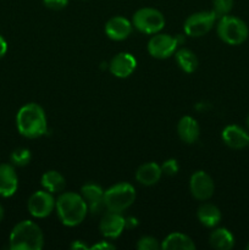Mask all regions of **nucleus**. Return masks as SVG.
I'll return each mask as SVG.
<instances>
[{
  "label": "nucleus",
  "mask_w": 249,
  "mask_h": 250,
  "mask_svg": "<svg viewBox=\"0 0 249 250\" xmlns=\"http://www.w3.org/2000/svg\"><path fill=\"white\" fill-rule=\"evenodd\" d=\"M16 126L20 133L29 139L39 138L48 129V122L44 109L36 103H28L19 110Z\"/></svg>",
  "instance_id": "obj_1"
},
{
  "label": "nucleus",
  "mask_w": 249,
  "mask_h": 250,
  "mask_svg": "<svg viewBox=\"0 0 249 250\" xmlns=\"http://www.w3.org/2000/svg\"><path fill=\"white\" fill-rule=\"evenodd\" d=\"M55 208L61 224L67 227L81 225L89 212L82 195L75 192L60 193Z\"/></svg>",
  "instance_id": "obj_2"
},
{
  "label": "nucleus",
  "mask_w": 249,
  "mask_h": 250,
  "mask_svg": "<svg viewBox=\"0 0 249 250\" xmlns=\"http://www.w3.org/2000/svg\"><path fill=\"white\" fill-rule=\"evenodd\" d=\"M9 242L11 250H41L44 234L36 222L23 220L12 229Z\"/></svg>",
  "instance_id": "obj_3"
},
{
  "label": "nucleus",
  "mask_w": 249,
  "mask_h": 250,
  "mask_svg": "<svg viewBox=\"0 0 249 250\" xmlns=\"http://www.w3.org/2000/svg\"><path fill=\"white\" fill-rule=\"evenodd\" d=\"M217 36L228 45H239L248 38L249 29L243 20L232 15H225L217 20Z\"/></svg>",
  "instance_id": "obj_4"
},
{
  "label": "nucleus",
  "mask_w": 249,
  "mask_h": 250,
  "mask_svg": "<svg viewBox=\"0 0 249 250\" xmlns=\"http://www.w3.org/2000/svg\"><path fill=\"white\" fill-rule=\"evenodd\" d=\"M136 189L131 183L120 182L104 192V204L107 211L122 212L132 207L136 200Z\"/></svg>",
  "instance_id": "obj_5"
},
{
  "label": "nucleus",
  "mask_w": 249,
  "mask_h": 250,
  "mask_svg": "<svg viewBox=\"0 0 249 250\" xmlns=\"http://www.w3.org/2000/svg\"><path fill=\"white\" fill-rule=\"evenodd\" d=\"M165 23V16L154 7H142L132 17V24L137 31L151 36L163 31Z\"/></svg>",
  "instance_id": "obj_6"
},
{
  "label": "nucleus",
  "mask_w": 249,
  "mask_h": 250,
  "mask_svg": "<svg viewBox=\"0 0 249 250\" xmlns=\"http://www.w3.org/2000/svg\"><path fill=\"white\" fill-rule=\"evenodd\" d=\"M219 17L216 16L214 11H199L192 14L187 17L183 24L186 36L193 37V38H199L205 36L212 29V27L216 24Z\"/></svg>",
  "instance_id": "obj_7"
},
{
  "label": "nucleus",
  "mask_w": 249,
  "mask_h": 250,
  "mask_svg": "<svg viewBox=\"0 0 249 250\" xmlns=\"http://www.w3.org/2000/svg\"><path fill=\"white\" fill-rule=\"evenodd\" d=\"M177 39L176 37L170 36L166 33H156L153 34L148 42V53L149 55L155 59H167L172 56L177 50Z\"/></svg>",
  "instance_id": "obj_8"
},
{
  "label": "nucleus",
  "mask_w": 249,
  "mask_h": 250,
  "mask_svg": "<svg viewBox=\"0 0 249 250\" xmlns=\"http://www.w3.org/2000/svg\"><path fill=\"white\" fill-rule=\"evenodd\" d=\"M56 200L53 193L48 190H37L29 197L27 202V209L29 214L37 219H44L54 211Z\"/></svg>",
  "instance_id": "obj_9"
},
{
  "label": "nucleus",
  "mask_w": 249,
  "mask_h": 250,
  "mask_svg": "<svg viewBox=\"0 0 249 250\" xmlns=\"http://www.w3.org/2000/svg\"><path fill=\"white\" fill-rule=\"evenodd\" d=\"M189 190L197 200H209L214 195V180L205 171H197L190 176Z\"/></svg>",
  "instance_id": "obj_10"
},
{
  "label": "nucleus",
  "mask_w": 249,
  "mask_h": 250,
  "mask_svg": "<svg viewBox=\"0 0 249 250\" xmlns=\"http://www.w3.org/2000/svg\"><path fill=\"white\" fill-rule=\"evenodd\" d=\"M126 229V219L120 212L107 211L99 222V231L105 238L116 239Z\"/></svg>",
  "instance_id": "obj_11"
},
{
  "label": "nucleus",
  "mask_w": 249,
  "mask_h": 250,
  "mask_svg": "<svg viewBox=\"0 0 249 250\" xmlns=\"http://www.w3.org/2000/svg\"><path fill=\"white\" fill-rule=\"evenodd\" d=\"M104 192L105 190L97 183H87L81 188L80 194L87 203L88 211L92 214H99L105 209Z\"/></svg>",
  "instance_id": "obj_12"
},
{
  "label": "nucleus",
  "mask_w": 249,
  "mask_h": 250,
  "mask_svg": "<svg viewBox=\"0 0 249 250\" xmlns=\"http://www.w3.org/2000/svg\"><path fill=\"white\" fill-rule=\"evenodd\" d=\"M137 67V60L132 54L119 53L111 59L109 63V70L111 75L117 78H127L134 72Z\"/></svg>",
  "instance_id": "obj_13"
},
{
  "label": "nucleus",
  "mask_w": 249,
  "mask_h": 250,
  "mask_svg": "<svg viewBox=\"0 0 249 250\" xmlns=\"http://www.w3.org/2000/svg\"><path fill=\"white\" fill-rule=\"evenodd\" d=\"M133 29L131 21L124 19V16H114L105 23V34L111 41H124L129 37Z\"/></svg>",
  "instance_id": "obj_14"
},
{
  "label": "nucleus",
  "mask_w": 249,
  "mask_h": 250,
  "mask_svg": "<svg viewBox=\"0 0 249 250\" xmlns=\"http://www.w3.org/2000/svg\"><path fill=\"white\" fill-rule=\"evenodd\" d=\"M19 177L14 165L0 164V197L10 198L17 192Z\"/></svg>",
  "instance_id": "obj_15"
},
{
  "label": "nucleus",
  "mask_w": 249,
  "mask_h": 250,
  "mask_svg": "<svg viewBox=\"0 0 249 250\" xmlns=\"http://www.w3.org/2000/svg\"><path fill=\"white\" fill-rule=\"evenodd\" d=\"M222 141L232 149H244L249 146V133L237 125H229L222 131Z\"/></svg>",
  "instance_id": "obj_16"
},
{
  "label": "nucleus",
  "mask_w": 249,
  "mask_h": 250,
  "mask_svg": "<svg viewBox=\"0 0 249 250\" xmlns=\"http://www.w3.org/2000/svg\"><path fill=\"white\" fill-rule=\"evenodd\" d=\"M177 133L181 141L185 143H195L200 134L199 124L192 116H183L177 124Z\"/></svg>",
  "instance_id": "obj_17"
},
{
  "label": "nucleus",
  "mask_w": 249,
  "mask_h": 250,
  "mask_svg": "<svg viewBox=\"0 0 249 250\" xmlns=\"http://www.w3.org/2000/svg\"><path fill=\"white\" fill-rule=\"evenodd\" d=\"M161 176H163L161 166L151 161L139 166L136 172V180L143 186H154L160 181Z\"/></svg>",
  "instance_id": "obj_18"
},
{
  "label": "nucleus",
  "mask_w": 249,
  "mask_h": 250,
  "mask_svg": "<svg viewBox=\"0 0 249 250\" xmlns=\"http://www.w3.org/2000/svg\"><path fill=\"white\" fill-rule=\"evenodd\" d=\"M161 249L164 250H194L195 244L190 237L187 234L173 232L170 233L163 242Z\"/></svg>",
  "instance_id": "obj_19"
},
{
  "label": "nucleus",
  "mask_w": 249,
  "mask_h": 250,
  "mask_svg": "<svg viewBox=\"0 0 249 250\" xmlns=\"http://www.w3.org/2000/svg\"><path fill=\"white\" fill-rule=\"evenodd\" d=\"M197 216L200 224L204 225L205 227L212 229L220 224L222 215L216 205L211 204V203H204L198 209Z\"/></svg>",
  "instance_id": "obj_20"
},
{
  "label": "nucleus",
  "mask_w": 249,
  "mask_h": 250,
  "mask_svg": "<svg viewBox=\"0 0 249 250\" xmlns=\"http://www.w3.org/2000/svg\"><path fill=\"white\" fill-rule=\"evenodd\" d=\"M42 186L45 190L50 193H61L66 187V180L59 171H46L42 176Z\"/></svg>",
  "instance_id": "obj_21"
},
{
  "label": "nucleus",
  "mask_w": 249,
  "mask_h": 250,
  "mask_svg": "<svg viewBox=\"0 0 249 250\" xmlns=\"http://www.w3.org/2000/svg\"><path fill=\"white\" fill-rule=\"evenodd\" d=\"M210 246L217 250H229L234 246V237L227 229H216L209 237Z\"/></svg>",
  "instance_id": "obj_22"
},
{
  "label": "nucleus",
  "mask_w": 249,
  "mask_h": 250,
  "mask_svg": "<svg viewBox=\"0 0 249 250\" xmlns=\"http://www.w3.org/2000/svg\"><path fill=\"white\" fill-rule=\"evenodd\" d=\"M176 62L178 67L187 73H193L198 68V58L192 50L182 48L180 50H176L175 53Z\"/></svg>",
  "instance_id": "obj_23"
},
{
  "label": "nucleus",
  "mask_w": 249,
  "mask_h": 250,
  "mask_svg": "<svg viewBox=\"0 0 249 250\" xmlns=\"http://www.w3.org/2000/svg\"><path fill=\"white\" fill-rule=\"evenodd\" d=\"M31 159L32 154L27 148L15 149L11 153V156H10V160H11L12 165L19 166V167H23V166L28 165L31 163Z\"/></svg>",
  "instance_id": "obj_24"
},
{
  "label": "nucleus",
  "mask_w": 249,
  "mask_h": 250,
  "mask_svg": "<svg viewBox=\"0 0 249 250\" xmlns=\"http://www.w3.org/2000/svg\"><path fill=\"white\" fill-rule=\"evenodd\" d=\"M232 7H233V0H212V11L219 19L225 15H228Z\"/></svg>",
  "instance_id": "obj_25"
},
{
  "label": "nucleus",
  "mask_w": 249,
  "mask_h": 250,
  "mask_svg": "<svg viewBox=\"0 0 249 250\" xmlns=\"http://www.w3.org/2000/svg\"><path fill=\"white\" fill-rule=\"evenodd\" d=\"M136 247L138 250H159L161 249V243L154 237L144 236L138 239Z\"/></svg>",
  "instance_id": "obj_26"
},
{
  "label": "nucleus",
  "mask_w": 249,
  "mask_h": 250,
  "mask_svg": "<svg viewBox=\"0 0 249 250\" xmlns=\"http://www.w3.org/2000/svg\"><path fill=\"white\" fill-rule=\"evenodd\" d=\"M161 166V171H163V175L166 176H175L176 173L180 170V166H178L177 160L175 159H168V160L164 161Z\"/></svg>",
  "instance_id": "obj_27"
},
{
  "label": "nucleus",
  "mask_w": 249,
  "mask_h": 250,
  "mask_svg": "<svg viewBox=\"0 0 249 250\" xmlns=\"http://www.w3.org/2000/svg\"><path fill=\"white\" fill-rule=\"evenodd\" d=\"M43 4L46 9L60 11V10L65 9L67 6L68 0H43Z\"/></svg>",
  "instance_id": "obj_28"
},
{
  "label": "nucleus",
  "mask_w": 249,
  "mask_h": 250,
  "mask_svg": "<svg viewBox=\"0 0 249 250\" xmlns=\"http://www.w3.org/2000/svg\"><path fill=\"white\" fill-rule=\"evenodd\" d=\"M115 248H116V246L112 243H110L109 241H100V242H98V243H95L94 246L89 247V249H92V250H103V249L111 250Z\"/></svg>",
  "instance_id": "obj_29"
},
{
  "label": "nucleus",
  "mask_w": 249,
  "mask_h": 250,
  "mask_svg": "<svg viewBox=\"0 0 249 250\" xmlns=\"http://www.w3.org/2000/svg\"><path fill=\"white\" fill-rule=\"evenodd\" d=\"M71 249L73 250H87L89 249V247L82 241H73V243L71 244Z\"/></svg>",
  "instance_id": "obj_30"
},
{
  "label": "nucleus",
  "mask_w": 249,
  "mask_h": 250,
  "mask_svg": "<svg viewBox=\"0 0 249 250\" xmlns=\"http://www.w3.org/2000/svg\"><path fill=\"white\" fill-rule=\"evenodd\" d=\"M6 53H7V43L6 41H5L4 37L0 34V59L4 58Z\"/></svg>",
  "instance_id": "obj_31"
},
{
  "label": "nucleus",
  "mask_w": 249,
  "mask_h": 250,
  "mask_svg": "<svg viewBox=\"0 0 249 250\" xmlns=\"http://www.w3.org/2000/svg\"><path fill=\"white\" fill-rule=\"evenodd\" d=\"M2 219H4V208L0 205V222L2 221Z\"/></svg>",
  "instance_id": "obj_32"
},
{
  "label": "nucleus",
  "mask_w": 249,
  "mask_h": 250,
  "mask_svg": "<svg viewBox=\"0 0 249 250\" xmlns=\"http://www.w3.org/2000/svg\"><path fill=\"white\" fill-rule=\"evenodd\" d=\"M246 122H247V126H248V129H249V115H248V116H247Z\"/></svg>",
  "instance_id": "obj_33"
},
{
  "label": "nucleus",
  "mask_w": 249,
  "mask_h": 250,
  "mask_svg": "<svg viewBox=\"0 0 249 250\" xmlns=\"http://www.w3.org/2000/svg\"><path fill=\"white\" fill-rule=\"evenodd\" d=\"M247 249H248V250H249V244H248V246H247Z\"/></svg>",
  "instance_id": "obj_34"
}]
</instances>
